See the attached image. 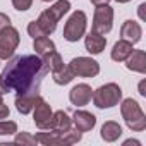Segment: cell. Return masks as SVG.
<instances>
[{
	"label": "cell",
	"mask_w": 146,
	"mask_h": 146,
	"mask_svg": "<svg viewBox=\"0 0 146 146\" xmlns=\"http://www.w3.org/2000/svg\"><path fill=\"white\" fill-rule=\"evenodd\" d=\"M84 46H86V52H90L91 55H100L107 46V40H105L103 35L90 31L84 36Z\"/></svg>",
	"instance_id": "cell-12"
},
{
	"label": "cell",
	"mask_w": 146,
	"mask_h": 146,
	"mask_svg": "<svg viewBox=\"0 0 146 146\" xmlns=\"http://www.w3.org/2000/svg\"><path fill=\"white\" fill-rule=\"evenodd\" d=\"M4 103V100H2V95H0V105H2Z\"/></svg>",
	"instance_id": "cell-35"
},
{
	"label": "cell",
	"mask_w": 146,
	"mask_h": 146,
	"mask_svg": "<svg viewBox=\"0 0 146 146\" xmlns=\"http://www.w3.org/2000/svg\"><path fill=\"white\" fill-rule=\"evenodd\" d=\"M58 132H67L72 129V119L64 112V110H57L53 112V120H52V127Z\"/></svg>",
	"instance_id": "cell-18"
},
{
	"label": "cell",
	"mask_w": 146,
	"mask_h": 146,
	"mask_svg": "<svg viewBox=\"0 0 146 146\" xmlns=\"http://www.w3.org/2000/svg\"><path fill=\"white\" fill-rule=\"evenodd\" d=\"M72 124L79 132H88L96 125V117L86 110H76L72 115Z\"/></svg>",
	"instance_id": "cell-11"
},
{
	"label": "cell",
	"mask_w": 146,
	"mask_h": 146,
	"mask_svg": "<svg viewBox=\"0 0 146 146\" xmlns=\"http://www.w3.org/2000/svg\"><path fill=\"white\" fill-rule=\"evenodd\" d=\"M19 43H21V36L16 28L7 26L5 29L0 31V60H9L16 53Z\"/></svg>",
	"instance_id": "cell-6"
},
{
	"label": "cell",
	"mask_w": 146,
	"mask_h": 146,
	"mask_svg": "<svg viewBox=\"0 0 146 146\" xmlns=\"http://www.w3.org/2000/svg\"><path fill=\"white\" fill-rule=\"evenodd\" d=\"M91 95H93L91 86H88L86 83H81V84L74 86L69 91V100L76 107H84V105H88L91 102Z\"/></svg>",
	"instance_id": "cell-10"
},
{
	"label": "cell",
	"mask_w": 146,
	"mask_h": 146,
	"mask_svg": "<svg viewBox=\"0 0 146 146\" xmlns=\"http://www.w3.org/2000/svg\"><path fill=\"white\" fill-rule=\"evenodd\" d=\"M86 26H88V17L83 11L72 12V16L67 19V23L64 26V33H62L64 40H67L70 43L79 41L86 33Z\"/></svg>",
	"instance_id": "cell-5"
},
{
	"label": "cell",
	"mask_w": 146,
	"mask_h": 146,
	"mask_svg": "<svg viewBox=\"0 0 146 146\" xmlns=\"http://www.w3.org/2000/svg\"><path fill=\"white\" fill-rule=\"evenodd\" d=\"M144 9H146V4H141V5L137 7V12H139V17H141V21H144Z\"/></svg>",
	"instance_id": "cell-31"
},
{
	"label": "cell",
	"mask_w": 146,
	"mask_h": 146,
	"mask_svg": "<svg viewBox=\"0 0 146 146\" xmlns=\"http://www.w3.org/2000/svg\"><path fill=\"white\" fill-rule=\"evenodd\" d=\"M35 100H36V96L17 95V96H16V108H17V112H19V113H23V115H28L29 112H33Z\"/></svg>",
	"instance_id": "cell-21"
},
{
	"label": "cell",
	"mask_w": 146,
	"mask_h": 146,
	"mask_svg": "<svg viewBox=\"0 0 146 146\" xmlns=\"http://www.w3.org/2000/svg\"><path fill=\"white\" fill-rule=\"evenodd\" d=\"M120 113H122V119L125 122V125L134 131V132H141L146 129V115L144 112L141 110L139 103L132 98H125L120 105Z\"/></svg>",
	"instance_id": "cell-3"
},
{
	"label": "cell",
	"mask_w": 146,
	"mask_h": 146,
	"mask_svg": "<svg viewBox=\"0 0 146 146\" xmlns=\"http://www.w3.org/2000/svg\"><path fill=\"white\" fill-rule=\"evenodd\" d=\"M112 26H113V9L108 4L107 5H98L95 9L91 31L100 33V35H107V33L112 31Z\"/></svg>",
	"instance_id": "cell-7"
},
{
	"label": "cell",
	"mask_w": 146,
	"mask_h": 146,
	"mask_svg": "<svg viewBox=\"0 0 146 146\" xmlns=\"http://www.w3.org/2000/svg\"><path fill=\"white\" fill-rule=\"evenodd\" d=\"M127 69L139 72V74H146V53L144 50H132V53L127 57L125 60Z\"/></svg>",
	"instance_id": "cell-14"
},
{
	"label": "cell",
	"mask_w": 146,
	"mask_h": 146,
	"mask_svg": "<svg viewBox=\"0 0 146 146\" xmlns=\"http://www.w3.org/2000/svg\"><path fill=\"white\" fill-rule=\"evenodd\" d=\"M9 91H11V88L7 86V83L4 81V78H2V74H0V95H2V96H4V95H7Z\"/></svg>",
	"instance_id": "cell-28"
},
{
	"label": "cell",
	"mask_w": 146,
	"mask_h": 146,
	"mask_svg": "<svg viewBox=\"0 0 146 146\" xmlns=\"http://www.w3.org/2000/svg\"><path fill=\"white\" fill-rule=\"evenodd\" d=\"M41 2H53V0H41Z\"/></svg>",
	"instance_id": "cell-36"
},
{
	"label": "cell",
	"mask_w": 146,
	"mask_h": 146,
	"mask_svg": "<svg viewBox=\"0 0 146 146\" xmlns=\"http://www.w3.org/2000/svg\"><path fill=\"white\" fill-rule=\"evenodd\" d=\"M144 84H146V81H141V83H139V95H141V96H146V91H144Z\"/></svg>",
	"instance_id": "cell-33"
},
{
	"label": "cell",
	"mask_w": 146,
	"mask_h": 146,
	"mask_svg": "<svg viewBox=\"0 0 146 146\" xmlns=\"http://www.w3.org/2000/svg\"><path fill=\"white\" fill-rule=\"evenodd\" d=\"M33 120L35 125L41 131H48L52 127V120H53V112L52 107L38 95L35 100V107H33Z\"/></svg>",
	"instance_id": "cell-9"
},
{
	"label": "cell",
	"mask_w": 146,
	"mask_h": 146,
	"mask_svg": "<svg viewBox=\"0 0 146 146\" xmlns=\"http://www.w3.org/2000/svg\"><path fill=\"white\" fill-rule=\"evenodd\" d=\"M28 33H29V36H31L33 40H35V38H40V36H45L43 31L40 29V26L36 24V21H33V23L28 24Z\"/></svg>",
	"instance_id": "cell-25"
},
{
	"label": "cell",
	"mask_w": 146,
	"mask_h": 146,
	"mask_svg": "<svg viewBox=\"0 0 146 146\" xmlns=\"http://www.w3.org/2000/svg\"><path fill=\"white\" fill-rule=\"evenodd\" d=\"M12 5H14L16 11L24 12V11H28L33 5V0H12Z\"/></svg>",
	"instance_id": "cell-26"
},
{
	"label": "cell",
	"mask_w": 146,
	"mask_h": 146,
	"mask_svg": "<svg viewBox=\"0 0 146 146\" xmlns=\"http://www.w3.org/2000/svg\"><path fill=\"white\" fill-rule=\"evenodd\" d=\"M33 48H35V52H36L38 57H45V55L55 52V43L48 36H40V38H35Z\"/></svg>",
	"instance_id": "cell-19"
},
{
	"label": "cell",
	"mask_w": 146,
	"mask_h": 146,
	"mask_svg": "<svg viewBox=\"0 0 146 146\" xmlns=\"http://www.w3.org/2000/svg\"><path fill=\"white\" fill-rule=\"evenodd\" d=\"M16 132H17V124L16 122L7 120V119L0 120V136H11V134H16Z\"/></svg>",
	"instance_id": "cell-24"
},
{
	"label": "cell",
	"mask_w": 146,
	"mask_h": 146,
	"mask_svg": "<svg viewBox=\"0 0 146 146\" xmlns=\"http://www.w3.org/2000/svg\"><path fill=\"white\" fill-rule=\"evenodd\" d=\"M52 78H53L55 84H58V86H65V84H69L72 79H74L76 76H74V72L70 70L69 65H62L60 69H57V70L52 72Z\"/></svg>",
	"instance_id": "cell-20"
},
{
	"label": "cell",
	"mask_w": 146,
	"mask_h": 146,
	"mask_svg": "<svg viewBox=\"0 0 146 146\" xmlns=\"http://www.w3.org/2000/svg\"><path fill=\"white\" fill-rule=\"evenodd\" d=\"M91 98H93V103H95L96 108H100V110L112 108V107H115V105L120 103V100H122V90L115 83H107V84L100 86L98 90H95L93 95H91Z\"/></svg>",
	"instance_id": "cell-4"
},
{
	"label": "cell",
	"mask_w": 146,
	"mask_h": 146,
	"mask_svg": "<svg viewBox=\"0 0 146 146\" xmlns=\"http://www.w3.org/2000/svg\"><path fill=\"white\" fill-rule=\"evenodd\" d=\"M69 67L78 78H95L100 74V64L91 57H76L70 60Z\"/></svg>",
	"instance_id": "cell-8"
},
{
	"label": "cell",
	"mask_w": 146,
	"mask_h": 146,
	"mask_svg": "<svg viewBox=\"0 0 146 146\" xmlns=\"http://www.w3.org/2000/svg\"><path fill=\"white\" fill-rule=\"evenodd\" d=\"M14 144H21V146H35L38 144L36 137L31 136L29 132H17L16 139H14Z\"/></svg>",
	"instance_id": "cell-23"
},
{
	"label": "cell",
	"mask_w": 146,
	"mask_h": 146,
	"mask_svg": "<svg viewBox=\"0 0 146 146\" xmlns=\"http://www.w3.org/2000/svg\"><path fill=\"white\" fill-rule=\"evenodd\" d=\"M90 2H91L95 7H98V5H107L110 0H90Z\"/></svg>",
	"instance_id": "cell-30"
},
{
	"label": "cell",
	"mask_w": 146,
	"mask_h": 146,
	"mask_svg": "<svg viewBox=\"0 0 146 146\" xmlns=\"http://www.w3.org/2000/svg\"><path fill=\"white\" fill-rule=\"evenodd\" d=\"M100 136H102L103 141H107V143H113V141H117V139L122 136V127H120L119 122H115V120H108V122H105V124L102 125Z\"/></svg>",
	"instance_id": "cell-17"
},
{
	"label": "cell",
	"mask_w": 146,
	"mask_h": 146,
	"mask_svg": "<svg viewBox=\"0 0 146 146\" xmlns=\"http://www.w3.org/2000/svg\"><path fill=\"white\" fill-rule=\"evenodd\" d=\"M115 2H119V4H127V2H131V0H115Z\"/></svg>",
	"instance_id": "cell-34"
},
{
	"label": "cell",
	"mask_w": 146,
	"mask_h": 146,
	"mask_svg": "<svg viewBox=\"0 0 146 146\" xmlns=\"http://www.w3.org/2000/svg\"><path fill=\"white\" fill-rule=\"evenodd\" d=\"M7 26H11V17L7 14H4V12H0V31L5 29Z\"/></svg>",
	"instance_id": "cell-27"
},
{
	"label": "cell",
	"mask_w": 146,
	"mask_h": 146,
	"mask_svg": "<svg viewBox=\"0 0 146 146\" xmlns=\"http://www.w3.org/2000/svg\"><path fill=\"white\" fill-rule=\"evenodd\" d=\"M69 9H70V2H69V0H57L50 9H46V11H43L40 14V17L36 19V24L40 26V29L43 31L45 36L52 35L57 29L58 21L69 12Z\"/></svg>",
	"instance_id": "cell-2"
},
{
	"label": "cell",
	"mask_w": 146,
	"mask_h": 146,
	"mask_svg": "<svg viewBox=\"0 0 146 146\" xmlns=\"http://www.w3.org/2000/svg\"><path fill=\"white\" fill-rule=\"evenodd\" d=\"M132 50H134V48H132V43H131V41H127V40H119V41L113 45L110 57H112V60H115V62H125L127 57L132 53Z\"/></svg>",
	"instance_id": "cell-16"
},
{
	"label": "cell",
	"mask_w": 146,
	"mask_h": 146,
	"mask_svg": "<svg viewBox=\"0 0 146 146\" xmlns=\"http://www.w3.org/2000/svg\"><path fill=\"white\" fill-rule=\"evenodd\" d=\"M43 58V62L48 65V69L53 72V70H57V69H60L62 65H64V60H62V57H60V53L55 50V52H52V53H48V55H45V57H41Z\"/></svg>",
	"instance_id": "cell-22"
},
{
	"label": "cell",
	"mask_w": 146,
	"mask_h": 146,
	"mask_svg": "<svg viewBox=\"0 0 146 146\" xmlns=\"http://www.w3.org/2000/svg\"><path fill=\"white\" fill-rule=\"evenodd\" d=\"M35 137L43 146H64V132L55 129H48V132H38Z\"/></svg>",
	"instance_id": "cell-15"
},
{
	"label": "cell",
	"mask_w": 146,
	"mask_h": 146,
	"mask_svg": "<svg viewBox=\"0 0 146 146\" xmlns=\"http://www.w3.org/2000/svg\"><path fill=\"white\" fill-rule=\"evenodd\" d=\"M9 107L5 105V103H2V105H0V120H2V119H9Z\"/></svg>",
	"instance_id": "cell-29"
},
{
	"label": "cell",
	"mask_w": 146,
	"mask_h": 146,
	"mask_svg": "<svg viewBox=\"0 0 146 146\" xmlns=\"http://www.w3.org/2000/svg\"><path fill=\"white\" fill-rule=\"evenodd\" d=\"M120 36H122V40H127V41H131L134 45V43H137L141 40L143 28L136 21H125L122 24V28H120Z\"/></svg>",
	"instance_id": "cell-13"
},
{
	"label": "cell",
	"mask_w": 146,
	"mask_h": 146,
	"mask_svg": "<svg viewBox=\"0 0 146 146\" xmlns=\"http://www.w3.org/2000/svg\"><path fill=\"white\" fill-rule=\"evenodd\" d=\"M131 144H134V146H141V143H139L137 139H127V141H124V146H131Z\"/></svg>",
	"instance_id": "cell-32"
},
{
	"label": "cell",
	"mask_w": 146,
	"mask_h": 146,
	"mask_svg": "<svg viewBox=\"0 0 146 146\" xmlns=\"http://www.w3.org/2000/svg\"><path fill=\"white\" fill-rule=\"evenodd\" d=\"M48 70V65L38 55H12L2 70V78L11 91H16L17 95L38 96Z\"/></svg>",
	"instance_id": "cell-1"
}]
</instances>
